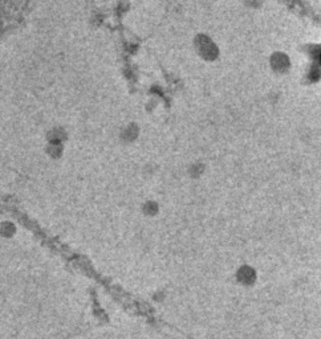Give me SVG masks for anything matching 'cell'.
Instances as JSON below:
<instances>
[{"label":"cell","instance_id":"cell-1","mask_svg":"<svg viewBox=\"0 0 321 339\" xmlns=\"http://www.w3.org/2000/svg\"><path fill=\"white\" fill-rule=\"evenodd\" d=\"M68 138V133L65 129L61 126H56L48 131L47 134V142L48 143H60L65 144V141Z\"/></svg>","mask_w":321,"mask_h":339},{"label":"cell","instance_id":"cell-2","mask_svg":"<svg viewBox=\"0 0 321 339\" xmlns=\"http://www.w3.org/2000/svg\"><path fill=\"white\" fill-rule=\"evenodd\" d=\"M45 152L51 159H60L64 154V144L60 143H48L45 146Z\"/></svg>","mask_w":321,"mask_h":339},{"label":"cell","instance_id":"cell-3","mask_svg":"<svg viewBox=\"0 0 321 339\" xmlns=\"http://www.w3.org/2000/svg\"><path fill=\"white\" fill-rule=\"evenodd\" d=\"M138 135V130H137V126L134 125H128V126L121 131V138L125 142H131L134 141Z\"/></svg>","mask_w":321,"mask_h":339}]
</instances>
